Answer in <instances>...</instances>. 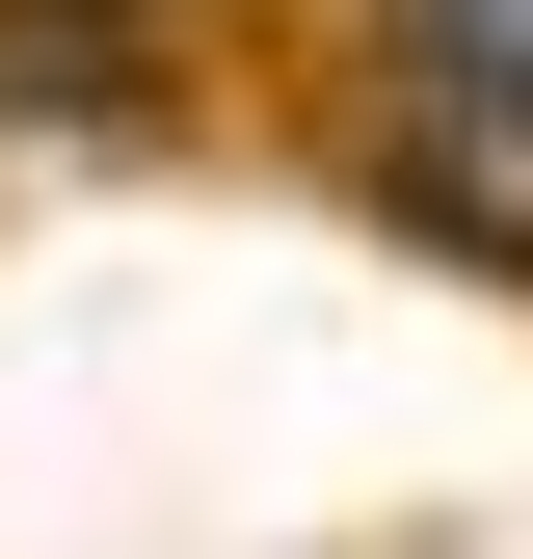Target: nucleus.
Listing matches in <instances>:
<instances>
[{
	"label": "nucleus",
	"mask_w": 533,
	"mask_h": 559,
	"mask_svg": "<svg viewBox=\"0 0 533 559\" xmlns=\"http://www.w3.org/2000/svg\"><path fill=\"white\" fill-rule=\"evenodd\" d=\"M400 53H427V107H507L533 133V0H400Z\"/></svg>",
	"instance_id": "obj_1"
}]
</instances>
